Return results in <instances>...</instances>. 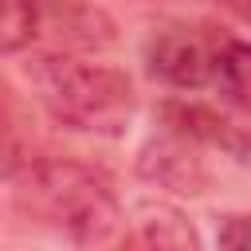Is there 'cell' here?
<instances>
[{"label": "cell", "instance_id": "3957f363", "mask_svg": "<svg viewBox=\"0 0 251 251\" xmlns=\"http://www.w3.org/2000/svg\"><path fill=\"white\" fill-rule=\"evenodd\" d=\"M216 47L220 43H208L188 24H165V27L149 31L141 55H145V67L153 78H161L176 90H196V86L212 82Z\"/></svg>", "mask_w": 251, "mask_h": 251}, {"label": "cell", "instance_id": "8fae6325", "mask_svg": "<svg viewBox=\"0 0 251 251\" xmlns=\"http://www.w3.org/2000/svg\"><path fill=\"white\" fill-rule=\"evenodd\" d=\"M235 12H243V16H251V0H227Z\"/></svg>", "mask_w": 251, "mask_h": 251}, {"label": "cell", "instance_id": "9c48e42d", "mask_svg": "<svg viewBox=\"0 0 251 251\" xmlns=\"http://www.w3.org/2000/svg\"><path fill=\"white\" fill-rule=\"evenodd\" d=\"M31 161L24 157V137L16 133V126L0 114V176H20Z\"/></svg>", "mask_w": 251, "mask_h": 251}, {"label": "cell", "instance_id": "5b68a950", "mask_svg": "<svg viewBox=\"0 0 251 251\" xmlns=\"http://www.w3.org/2000/svg\"><path fill=\"white\" fill-rule=\"evenodd\" d=\"M122 251H200V235L180 208L153 200L129 216Z\"/></svg>", "mask_w": 251, "mask_h": 251}, {"label": "cell", "instance_id": "8992f818", "mask_svg": "<svg viewBox=\"0 0 251 251\" xmlns=\"http://www.w3.org/2000/svg\"><path fill=\"white\" fill-rule=\"evenodd\" d=\"M161 118H165V129L196 141V145H212V149H224L231 157H243L251 149V141L243 137V129L235 122H227L224 114L208 110V106H188V102H165L161 106Z\"/></svg>", "mask_w": 251, "mask_h": 251}, {"label": "cell", "instance_id": "30bf717a", "mask_svg": "<svg viewBox=\"0 0 251 251\" xmlns=\"http://www.w3.org/2000/svg\"><path fill=\"white\" fill-rule=\"evenodd\" d=\"M220 251H251V212H231L220 220L216 231Z\"/></svg>", "mask_w": 251, "mask_h": 251}, {"label": "cell", "instance_id": "6da1fadb", "mask_svg": "<svg viewBox=\"0 0 251 251\" xmlns=\"http://www.w3.org/2000/svg\"><path fill=\"white\" fill-rule=\"evenodd\" d=\"M16 208L27 220L55 227L82 247L102 243L122 224V204L110 176L71 157L31 161L16 176Z\"/></svg>", "mask_w": 251, "mask_h": 251}, {"label": "cell", "instance_id": "7a4b0ae2", "mask_svg": "<svg viewBox=\"0 0 251 251\" xmlns=\"http://www.w3.org/2000/svg\"><path fill=\"white\" fill-rule=\"evenodd\" d=\"M27 82L39 106L67 129L94 133V137H122L133 122L137 94L133 82L102 63H86L75 55H35L27 63Z\"/></svg>", "mask_w": 251, "mask_h": 251}, {"label": "cell", "instance_id": "ba28073f", "mask_svg": "<svg viewBox=\"0 0 251 251\" xmlns=\"http://www.w3.org/2000/svg\"><path fill=\"white\" fill-rule=\"evenodd\" d=\"M39 31L35 0H0V55L24 51Z\"/></svg>", "mask_w": 251, "mask_h": 251}, {"label": "cell", "instance_id": "277c9868", "mask_svg": "<svg viewBox=\"0 0 251 251\" xmlns=\"http://www.w3.org/2000/svg\"><path fill=\"white\" fill-rule=\"evenodd\" d=\"M196 149H200L196 141L165 129L161 137L145 141V149L137 153V173L161 188H173V192H204L208 165Z\"/></svg>", "mask_w": 251, "mask_h": 251}, {"label": "cell", "instance_id": "52a82bcc", "mask_svg": "<svg viewBox=\"0 0 251 251\" xmlns=\"http://www.w3.org/2000/svg\"><path fill=\"white\" fill-rule=\"evenodd\" d=\"M212 82L220 86V94L231 106L251 110V43L247 39H220L216 63H212Z\"/></svg>", "mask_w": 251, "mask_h": 251}]
</instances>
